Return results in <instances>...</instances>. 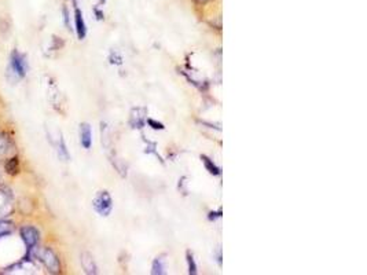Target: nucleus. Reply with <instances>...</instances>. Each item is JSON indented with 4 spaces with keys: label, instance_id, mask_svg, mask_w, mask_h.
<instances>
[{
    "label": "nucleus",
    "instance_id": "f257e3e1",
    "mask_svg": "<svg viewBox=\"0 0 367 275\" xmlns=\"http://www.w3.org/2000/svg\"><path fill=\"white\" fill-rule=\"evenodd\" d=\"M20 238L25 246V254L22 256V259H25L29 263H36L37 260L35 254L37 248L40 246V239H42L40 230L33 224H24L20 227Z\"/></svg>",
    "mask_w": 367,
    "mask_h": 275
},
{
    "label": "nucleus",
    "instance_id": "f03ea898",
    "mask_svg": "<svg viewBox=\"0 0 367 275\" xmlns=\"http://www.w3.org/2000/svg\"><path fill=\"white\" fill-rule=\"evenodd\" d=\"M29 72V62L27 55L20 50L14 48L9 55V65H7V74H10L14 81H20L27 77Z\"/></svg>",
    "mask_w": 367,
    "mask_h": 275
},
{
    "label": "nucleus",
    "instance_id": "7ed1b4c3",
    "mask_svg": "<svg viewBox=\"0 0 367 275\" xmlns=\"http://www.w3.org/2000/svg\"><path fill=\"white\" fill-rule=\"evenodd\" d=\"M37 261H40L50 274H61L62 264L57 252L50 246H39L35 254Z\"/></svg>",
    "mask_w": 367,
    "mask_h": 275
},
{
    "label": "nucleus",
    "instance_id": "20e7f679",
    "mask_svg": "<svg viewBox=\"0 0 367 275\" xmlns=\"http://www.w3.org/2000/svg\"><path fill=\"white\" fill-rule=\"evenodd\" d=\"M92 208L100 217L110 216L113 212V198L107 190H100L95 194L92 200Z\"/></svg>",
    "mask_w": 367,
    "mask_h": 275
},
{
    "label": "nucleus",
    "instance_id": "39448f33",
    "mask_svg": "<svg viewBox=\"0 0 367 275\" xmlns=\"http://www.w3.org/2000/svg\"><path fill=\"white\" fill-rule=\"evenodd\" d=\"M73 31L76 32V36L79 40H84L87 37V24H85L84 16H83V11L80 10L79 6L74 7V13H73Z\"/></svg>",
    "mask_w": 367,
    "mask_h": 275
},
{
    "label": "nucleus",
    "instance_id": "423d86ee",
    "mask_svg": "<svg viewBox=\"0 0 367 275\" xmlns=\"http://www.w3.org/2000/svg\"><path fill=\"white\" fill-rule=\"evenodd\" d=\"M147 109L146 107H134L130 114V125L132 129H143L146 125Z\"/></svg>",
    "mask_w": 367,
    "mask_h": 275
},
{
    "label": "nucleus",
    "instance_id": "0eeeda50",
    "mask_svg": "<svg viewBox=\"0 0 367 275\" xmlns=\"http://www.w3.org/2000/svg\"><path fill=\"white\" fill-rule=\"evenodd\" d=\"M79 136H80V145L84 150H91L92 148V127L88 122H81L79 127Z\"/></svg>",
    "mask_w": 367,
    "mask_h": 275
},
{
    "label": "nucleus",
    "instance_id": "6e6552de",
    "mask_svg": "<svg viewBox=\"0 0 367 275\" xmlns=\"http://www.w3.org/2000/svg\"><path fill=\"white\" fill-rule=\"evenodd\" d=\"M80 264H81V268L84 270L85 274L88 275L99 274L98 264H96V261H95L94 256L89 253V252H81V254H80Z\"/></svg>",
    "mask_w": 367,
    "mask_h": 275
},
{
    "label": "nucleus",
    "instance_id": "1a4fd4ad",
    "mask_svg": "<svg viewBox=\"0 0 367 275\" xmlns=\"http://www.w3.org/2000/svg\"><path fill=\"white\" fill-rule=\"evenodd\" d=\"M11 212H13V194L5 189H0V217L9 216Z\"/></svg>",
    "mask_w": 367,
    "mask_h": 275
},
{
    "label": "nucleus",
    "instance_id": "9d476101",
    "mask_svg": "<svg viewBox=\"0 0 367 275\" xmlns=\"http://www.w3.org/2000/svg\"><path fill=\"white\" fill-rule=\"evenodd\" d=\"M3 170L7 175L10 176H17V175L21 172V160L18 156H9L5 160V164H3Z\"/></svg>",
    "mask_w": 367,
    "mask_h": 275
},
{
    "label": "nucleus",
    "instance_id": "9b49d317",
    "mask_svg": "<svg viewBox=\"0 0 367 275\" xmlns=\"http://www.w3.org/2000/svg\"><path fill=\"white\" fill-rule=\"evenodd\" d=\"M199 159H201V163L204 164L205 170L208 171V174L212 175V176H217V178L221 176L223 171H221L220 167L216 164L215 161L210 159V157H208L206 154H201V156H199Z\"/></svg>",
    "mask_w": 367,
    "mask_h": 275
},
{
    "label": "nucleus",
    "instance_id": "f8f14e48",
    "mask_svg": "<svg viewBox=\"0 0 367 275\" xmlns=\"http://www.w3.org/2000/svg\"><path fill=\"white\" fill-rule=\"evenodd\" d=\"M167 254H158L152 261V274L164 275L167 272Z\"/></svg>",
    "mask_w": 367,
    "mask_h": 275
},
{
    "label": "nucleus",
    "instance_id": "ddd939ff",
    "mask_svg": "<svg viewBox=\"0 0 367 275\" xmlns=\"http://www.w3.org/2000/svg\"><path fill=\"white\" fill-rule=\"evenodd\" d=\"M55 150H57L58 157L62 161H69L70 160V153H69L68 146H66V142L63 139L62 133H59V136H58V141L55 143Z\"/></svg>",
    "mask_w": 367,
    "mask_h": 275
},
{
    "label": "nucleus",
    "instance_id": "4468645a",
    "mask_svg": "<svg viewBox=\"0 0 367 275\" xmlns=\"http://www.w3.org/2000/svg\"><path fill=\"white\" fill-rule=\"evenodd\" d=\"M16 231V223L9 219L0 217V239L10 237Z\"/></svg>",
    "mask_w": 367,
    "mask_h": 275
},
{
    "label": "nucleus",
    "instance_id": "2eb2a0df",
    "mask_svg": "<svg viewBox=\"0 0 367 275\" xmlns=\"http://www.w3.org/2000/svg\"><path fill=\"white\" fill-rule=\"evenodd\" d=\"M13 150L11 139L6 135H0V157H5L6 154H10Z\"/></svg>",
    "mask_w": 367,
    "mask_h": 275
},
{
    "label": "nucleus",
    "instance_id": "dca6fc26",
    "mask_svg": "<svg viewBox=\"0 0 367 275\" xmlns=\"http://www.w3.org/2000/svg\"><path fill=\"white\" fill-rule=\"evenodd\" d=\"M186 263H187V272L190 275H197L198 274V265L194 259V254L191 253L190 250L186 252Z\"/></svg>",
    "mask_w": 367,
    "mask_h": 275
},
{
    "label": "nucleus",
    "instance_id": "f3484780",
    "mask_svg": "<svg viewBox=\"0 0 367 275\" xmlns=\"http://www.w3.org/2000/svg\"><path fill=\"white\" fill-rule=\"evenodd\" d=\"M62 21L65 28L68 29L69 32H73V24H72V17H70V11H69L68 6H62Z\"/></svg>",
    "mask_w": 367,
    "mask_h": 275
},
{
    "label": "nucleus",
    "instance_id": "a211bd4d",
    "mask_svg": "<svg viewBox=\"0 0 367 275\" xmlns=\"http://www.w3.org/2000/svg\"><path fill=\"white\" fill-rule=\"evenodd\" d=\"M109 64L110 65H115V66H121V65L124 64V58H123V55H121L118 51H115V50H111L110 54H109Z\"/></svg>",
    "mask_w": 367,
    "mask_h": 275
},
{
    "label": "nucleus",
    "instance_id": "6ab92c4d",
    "mask_svg": "<svg viewBox=\"0 0 367 275\" xmlns=\"http://www.w3.org/2000/svg\"><path fill=\"white\" fill-rule=\"evenodd\" d=\"M145 142H146V149H145V153H146V154H154V156H156V157H157V159L160 160V161H161V163L164 164L163 157H161V156H160V154H158V152H157V143L150 142V141H145Z\"/></svg>",
    "mask_w": 367,
    "mask_h": 275
},
{
    "label": "nucleus",
    "instance_id": "aec40b11",
    "mask_svg": "<svg viewBox=\"0 0 367 275\" xmlns=\"http://www.w3.org/2000/svg\"><path fill=\"white\" fill-rule=\"evenodd\" d=\"M146 125H149L154 131H164L165 129V125H164L163 122L157 121V120H154L152 117H147L146 118Z\"/></svg>",
    "mask_w": 367,
    "mask_h": 275
},
{
    "label": "nucleus",
    "instance_id": "412c9836",
    "mask_svg": "<svg viewBox=\"0 0 367 275\" xmlns=\"http://www.w3.org/2000/svg\"><path fill=\"white\" fill-rule=\"evenodd\" d=\"M187 176H182L180 179H179V183H178V189L180 193H183V196H187V193H189V190H187Z\"/></svg>",
    "mask_w": 367,
    "mask_h": 275
},
{
    "label": "nucleus",
    "instance_id": "4be33fe9",
    "mask_svg": "<svg viewBox=\"0 0 367 275\" xmlns=\"http://www.w3.org/2000/svg\"><path fill=\"white\" fill-rule=\"evenodd\" d=\"M92 13H94L95 20H96V21H103V20H105V13H103V10L100 9V6H98V5L94 6Z\"/></svg>",
    "mask_w": 367,
    "mask_h": 275
},
{
    "label": "nucleus",
    "instance_id": "5701e85b",
    "mask_svg": "<svg viewBox=\"0 0 367 275\" xmlns=\"http://www.w3.org/2000/svg\"><path fill=\"white\" fill-rule=\"evenodd\" d=\"M223 217V211L221 209H217V211H210L208 213V220L209 222H216L217 219H221Z\"/></svg>",
    "mask_w": 367,
    "mask_h": 275
},
{
    "label": "nucleus",
    "instance_id": "b1692460",
    "mask_svg": "<svg viewBox=\"0 0 367 275\" xmlns=\"http://www.w3.org/2000/svg\"><path fill=\"white\" fill-rule=\"evenodd\" d=\"M215 257H216V261H217V264L223 265V253H221V248H217V250H216V253H215Z\"/></svg>",
    "mask_w": 367,
    "mask_h": 275
},
{
    "label": "nucleus",
    "instance_id": "393cba45",
    "mask_svg": "<svg viewBox=\"0 0 367 275\" xmlns=\"http://www.w3.org/2000/svg\"><path fill=\"white\" fill-rule=\"evenodd\" d=\"M208 2H210V0H195L197 5H206Z\"/></svg>",
    "mask_w": 367,
    "mask_h": 275
},
{
    "label": "nucleus",
    "instance_id": "a878e982",
    "mask_svg": "<svg viewBox=\"0 0 367 275\" xmlns=\"http://www.w3.org/2000/svg\"><path fill=\"white\" fill-rule=\"evenodd\" d=\"M107 0H98V6H105Z\"/></svg>",
    "mask_w": 367,
    "mask_h": 275
},
{
    "label": "nucleus",
    "instance_id": "bb28decb",
    "mask_svg": "<svg viewBox=\"0 0 367 275\" xmlns=\"http://www.w3.org/2000/svg\"><path fill=\"white\" fill-rule=\"evenodd\" d=\"M72 3H73V7H77L79 6V0H72Z\"/></svg>",
    "mask_w": 367,
    "mask_h": 275
}]
</instances>
